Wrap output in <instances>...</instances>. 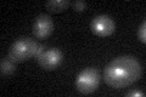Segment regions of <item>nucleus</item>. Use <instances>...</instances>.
I'll return each instance as SVG.
<instances>
[{
	"label": "nucleus",
	"mask_w": 146,
	"mask_h": 97,
	"mask_svg": "<svg viewBox=\"0 0 146 97\" xmlns=\"http://www.w3.org/2000/svg\"><path fill=\"white\" fill-rule=\"evenodd\" d=\"M125 96H127V97H144L145 94H144L143 91H136V90H134V91L127 92Z\"/></svg>",
	"instance_id": "9b49d317"
},
{
	"label": "nucleus",
	"mask_w": 146,
	"mask_h": 97,
	"mask_svg": "<svg viewBox=\"0 0 146 97\" xmlns=\"http://www.w3.org/2000/svg\"><path fill=\"white\" fill-rule=\"evenodd\" d=\"M100 73L96 68L88 67L83 69L76 79V89L80 94L89 95L96 91L100 84Z\"/></svg>",
	"instance_id": "7ed1b4c3"
},
{
	"label": "nucleus",
	"mask_w": 146,
	"mask_h": 97,
	"mask_svg": "<svg viewBox=\"0 0 146 97\" xmlns=\"http://www.w3.org/2000/svg\"><path fill=\"white\" fill-rule=\"evenodd\" d=\"M90 28L94 34L99 36H108L115 33L116 23L107 15H99L91 20Z\"/></svg>",
	"instance_id": "20e7f679"
},
{
	"label": "nucleus",
	"mask_w": 146,
	"mask_h": 97,
	"mask_svg": "<svg viewBox=\"0 0 146 97\" xmlns=\"http://www.w3.org/2000/svg\"><path fill=\"white\" fill-rule=\"evenodd\" d=\"M71 5L70 0H49L45 4L46 9L50 12H62L67 10V7Z\"/></svg>",
	"instance_id": "0eeeda50"
},
{
	"label": "nucleus",
	"mask_w": 146,
	"mask_h": 97,
	"mask_svg": "<svg viewBox=\"0 0 146 97\" xmlns=\"http://www.w3.org/2000/svg\"><path fill=\"white\" fill-rule=\"evenodd\" d=\"M16 62H13L11 58H3L0 63V72L3 75H10L16 71Z\"/></svg>",
	"instance_id": "6e6552de"
},
{
	"label": "nucleus",
	"mask_w": 146,
	"mask_h": 97,
	"mask_svg": "<svg viewBox=\"0 0 146 97\" xmlns=\"http://www.w3.org/2000/svg\"><path fill=\"white\" fill-rule=\"evenodd\" d=\"M45 48H44V46L43 45H40L39 44V46H38V49H36V52H35V56L34 57H36V58H38L39 56H40V55H42L44 51H45V50H44Z\"/></svg>",
	"instance_id": "f8f14e48"
},
{
	"label": "nucleus",
	"mask_w": 146,
	"mask_h": 97,
	"mask_svg": "<svg viewBox=\"0 0 146 97\" xmlns=\"http://www.w3.org/2000/svg\"><path fill=\"white\" fill-rule=\"evenodd\" d=\"M54 32V21L48 13H40L33 23V35L36 39H46Z\"/></svg>",
	"instance_id": "39448f33"
},
{
	"label": "nucleus",
	"mask_w": 146,
	"mask_h": 97,
	"mask_svg": "<svg viewBox=\"0 0 146 97\" xmlns=\"http://www.w3.org/2000/svg\"><path fill=\"white\" fill-rule=\"evenodd\" d=\"M39 44L34 39L28 38V36H22L18 38L12 43L9 50V58H11L13 62L20 63L25 62L27 59L35 56L36 49Z\"/></svg>",
	"instance_id": "f03ea898"
},
{
	"label": "nucleus",
	"mask_w": 146,
	"mask_h": 97,
	"mask_svg": "<svg viewBox=\"0 0 146 97\" xmlns=\"http://www.w3.org/2000/svg\"><path fill=\"white\" fill-rule=\"evenodd\" d=\"M143 73L140 62L133 56L113 58L104 69V80L113 89H123L139 80Z\"/></svg>",
	"instance_id": "f257e3e1"
},
{
	"label": "nucleus",
	"mask_w": 146,
	"mask_h": 97,
	"mask_svg": "<svg viewBox=\"0 0 146 97\" xmlns=\"http://www.w3.org/2000/svg\"><path fill=\"white\" fill-rule=\"evenodd\" d=\"M138 38L141 43H145L146 41V22L145 21L141 23L138 29Z\"/></svg>",
	"instance_id": "1a4fd4ad"
},
{
	"label": "nucleus",
	"mask_w": 146,
	"mask_h": 97,
	"mask_svg": "<svg viewBox=\"0 0 146 97\" xmlns=\"http://www.w3.org/2000/svg\"><path fill=\"white\" fill-rule=\"evenodd\" d=\"M73 9H74L77 12H83L86 9V3L84 0H77V1L73 3Z\"/></svg>",
	"instance_id": "9d476101"
},
{
	"label": "nucleus",
	"mask_w": 146,
	"mask_h": 97,
	"mask_svg": "<svg viewBox=\"0 0 146 97\" xmlns=\"http://www.w3.org/2000/svg\"><path fill=\"white\" fill-rule=\"evenodd\" d=\"M36 59H38V63L42 68L46 69V71H54L61 64L63 59V53L60 49L51 48L45 50Z\"/></svg>",
	"instance_id": "423d86ee"
}]
</instances>
